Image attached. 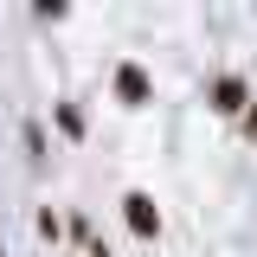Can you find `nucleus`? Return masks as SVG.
<instances>
[{"label": "nucleus", "instance_id": "nucleus-1", "mask_svg": "<svg viewBox=\"0 0 257 257\" xmlns=\"http://www.w3.org/2000/svg\"><path fill=\"white\" fill-rule=\"evenodd\" d=\"M122 225L135 231V238H161V206L148 199V193H122Z\"/></svg>", "mask_w": 257, "mask_h": 257}, {"label": "nucleus", "instance_id": "nucleus-2", "mask_svg": "<svg viewBox=\"0 0 257 257\" xmlns=\"http://www.w3.org/2000/svg\"><path fill=\"white\" fill-rule=\"evenodd\" d=\"M116 96H122L128 109H142V103L155 96V84H148V71H142L135 58H122V64H116Z\"/></svg>", "mask_w": 257, "mask_h": 257}, {"label": "nucleus", "instance_id": "nucleus-3", "mask_svg": "<svg viewBox=\"0 0 257 257\" xmlns=\"http://www.w3.org/2000/svg\"><path fill=\"white\" fill-rule=\"evenodd\" d=\"M244 103H251L244 77H219V84H212V109H219V116H244Z\"/></svg>", "mask_w": 257, "mask_h": 257}, {"label": "nucleus", "instance_id": "nucleus-4", "mask_svg": "<svg viewBox=\"0 0 257 257\" xmlns=\"http://www.w3.org/2000/svg\"><path fill=\"white\" fill-rule=\"evenodd\" d=\"M52 116H58V128L71 135V142H84V109H77V103H58Z\"/></svg>", "mask_w": 257, "mask_h": 257}, {"label": "nucleus", "instance_id": "nucleus-5", "mask_svg": "<svg viewBox=\"0 0 257 257\" xmlns=\"http://www.w3.org/2000/svg\"><path fill=\"white\" fill-rule=\"evenodd\" d=\"M26 155H32V161L45 155V128H39V122H26Z\"/></svg>", "mask_w": 257, "mask_h": 257}, {"label": "nucleus", "instance_id": "nucleus-6", "mask_svg": "<svg viewBox=\"0 0 257 257\" xmlns=\"http://www.w3.org/2000/svg\"><path fill=\"white\" fill-rule=\"evenodd\" d=\"M238 122H244V135H257V96L244 103V116H238Z\"/></svg>", "mask_w": 257, "mask_h": 257}, {"label": "nucleus", "instance_id": "nucleus-7", "mask_svg": "<svg viewBox=\"0 0 257 257\" xmlns=\"http://www.w3.org/2000/svg\"><path fill=\"white\" fill-rule=\"evenodd\" d=\"M84 257H109V251H103V244H96V238H90V251H84Z\"/></svg>", "mask_w": 257, "mask_h": 257}]
</instances>
